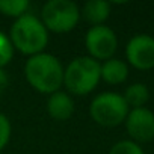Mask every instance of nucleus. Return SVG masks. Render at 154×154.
Returning a JSON list of instances; mask_svg holds the SVG:
<instances>
[{"label":"nucleus","mask_w":154,"mask_h":154,"mask_svg":"<svg viewBox=\"0 0 154 154\" xmlns=\"http://www.w3.org/2000/svg\"><path fill=\"white\" fill-rule=\"evenodd\" d=\"M118 39L112 29L106 26H94L86 33V48L92 54V59L109 60L116 51Z\"/></svg>","instance_id":"423d86ee"},{"label":"nucleus","mask_w":154,"mask_h":154,"mask_svg":"<svg viewBox=\"0 0 154 154\" xmlns=\"http://www.w3.org/2000/svg\"><path fill=\"white\" fill-rule=\"evenodd\" d=\"M122 97H124L127 106L137 109V107H143V104L149 100V91L143 83H133L125 89Z\"/></svg>","instance_id":"f8f14e48"},{"label":"nucleus","mask_w":154,"mask_h":154,"mask_svg":"<svg viewBox=\"0 0 154 154\" xmlns=\"http://www.w3.org/2000/svg\"><path fill=\"white\" fill-rule=\"evenodd\" d=\"M100 75L104 82H107L110 85H118L127 79L128 68H127L125 62H122L119 59H109L101 65Z\"/></svg>","instance_id":"9d476101"},{"label":"nucleus","mask_w":154,"mask_h":154,"mask_svg":"<svg viewBox=\"0 0 154 154\" xmlns=\"http://www.w3.org/2000/svg\"><path fill=\"white\" fill-rule=\"evenodd\" d=\"M100 69L101 65L95 59L77 57L63 71V83L72 94L85 95L91 92L101 79Z\"/></svg>","instance_id":"7ed1b4c3"},{"label":"nucleus","mask_w":154,"mask_h":154,"mask_svg":"<svg viewBox=\"0 0 154 154\" xmlns=\"http://www.w3.org/2000/svg\"><path fill=\"white\" fill-rule=\"evenodd\" d=\"M11 137V124L9 119L0 113V149H3Z\"/></svg>","instance_id":"dca6fc26"},{"label":"nucleus","mask_w":154,"mask_h":154,"mask_svg":"<svg viewBox=\"0 0 154 154\" xmlns=\"http://www.w3.org/2000/svg\"><path fill=\"white\" fill-rule=\"evenodd\" d=\"M29 8L27 0H0V11L5 15L11 17H21Z\"/></svg>","instance_id":"ddd939ff"},{"label":"nucleus","mask_w":154,"mask_h":154,"mask_svg":"<svg viewBox=\"0 0 154 154\" xmlns=\"http://www.w3.org/2000/svg\"><path fill=\"white\" fill-rule=\"evenodd\" d=\"M11 41L15 48L26 54H38L48 41L47 29L33 15H21L11 29Z\"/></svg>","instance_id":"f03ea898"},{"label":"nucleus","mask_w":154,"mask_h":154,"mask_svg":"<svg viewBox=\"0 0 154 154\" xmlns=\"http://www.w3.org/2000/svg\"><path fill=\"white\" fill-rule=\"evenodd\" d=\"M12 53H14V45L11 39L3 32H0V68L11 60Z\"/></svg>","instance_id":"2eb2a0df"},{"label":"nucleus","mask_w":154,"mask_h":154,"mask_svg":"<svg viewBox=\"0 0 154 154\" xmlns=\"http://www.w3.org/2000/svg\"><path fill=\"white\" fill-rule=\"evenodd\" d=\"M6 88H8V75L2 68H0V95L5 92Z\"/></svg>","instance_id":"f3484780"},{"label":"nucleus","mask_w":154,"mask_h":154,"mask_svg":"<svg viewBox=\"0 0 154 154\" xmlns=\"http://www.w3.org/2000/svg\"><path fill=\"white\" fill-rule=\"evenodd\" d=\"M42 24L45 29L62 33L75 27L80 18L79 8L69 0H50L42 8Z\"/></svg>","instance_id":"39448f33"},{"label":"nucleus","mask_w":154,"mask_h":154,"mask_svg":"<svg viewBox=\"0 0 154 154\" xmlns=\"http://www.w3.org/2000/svg\"><path fill=\"white\" fill-rule=\"evenodd\" d=\"M24 71L29 83L39 92L54 94L63 82L62 65L53 54H33L27 60Z\"/></svg>","instance_id":"f257e3e1"},{"label":"nucleus","mask_w":154,"mask_h":154,"mask_svg":"<svg viewBox=\"0 0 154 154\" xmlns=\"http://www.w3.org/2000/svg\"><path fill=\"white\" fill-rule=\"evenodd\" d=\"M109 154H145L143 149L133 140H121L115 143Z\"/></svg>","instance_id":"4468645a"},{"label":"nucleus","mask_w":154,"mask_h":154,"mask_svg":"<svg viewBox=\"0 0 154 154\" xmlns=\"http://www.w3.org/2000/svg\"><path fill=\"white\" fill-rule=\"evenodd\" d=\"M89 110L94 121L104 127H115L125 121L128 115V106L124 97L116 92L100 94L92 100Z\"/></svg>","instance_id":"20e7f679"},{"label":"nucleus","mask_w":154,"mask_h":154,"mask_svg":"<svg viewBox=\"0 0 154 154\" xmlns=\"http://www.w3.org/2000/svg\"><path fill=\"white\" fill-rule=\"evenodd\" d=\"M110 14V5L103 0H89L83 8V17L94 26H101Z\"/></svg>","instance_id":"9b49d317"},{"label":"nucleus","mask_w":154,"mask_h":154,"mask_svg":"<svg viewBox=\"0 0 154 154\" xmlns=\"http://www.w3.org/2000/svg\"><path fill=\"white\" fill-rule=\"evenodd\" d=\"M125 127L136 142H149L154 139V113L146 107L131 109L125 118Z\"/></svg>","instance_id":"6e6552de"},{"label":"nucleus","mask_w":154,"mask_h":154,"mask_svg":"<svg viewBox=\"0 0 154 154\" xmlns=\"http://www.w3.org/2000/svg\"><path fill=\"white\" fill-rule=\"evenodd\" d=\"M127 60L137 69L154 68V38L145 33L133 36L125 48Z\"/></svg>","instance_id":"0eeeda50"},{"label":"nucleus","mask_w":154,"mask_h":154,"mask_svg":"<svg viewBox=\"0 0 154 154\" xmlns=\"http://www.w3.org/2000/svg\"><path fill=\"white\" fill-rule=\"evenodd\" d=\"M47 110L48 113L57 119V121H65L68 119L72 112H74V103L71 97L65 92H54L47 101Z\"/></svg>","instance_id":"1a4fd4ad"}]
</instances>
